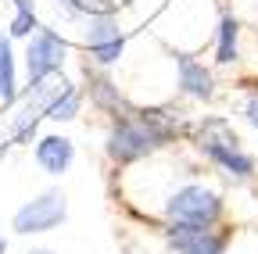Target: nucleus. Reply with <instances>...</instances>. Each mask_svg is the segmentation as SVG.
Wrapping results in <instances>:
<instances>
[{"instance_id": "obj_4", "label": "nucleus", "mask_w": 258, "mask_h": 254, "mask_svg": "<svg viewBox=\"0 0 258 254\" xmlns=\"http://www.w3.org/2000/svg\"><path fill=\"white\" fill-rule=\"evenodd\" d=\"M69 218V201H64V194L61 190H47V194H40V197H32L29 204H22L18 211H15V233H22V236H32V233H50V229H57L61 222Z\"/></svg>"}, {"instance_id": "obj_3", "label": "nucleus", "mask_w": 258, "mask_h": 254, "mask_svg": "<svg viewBox=\"0 0 258 254\" xmlns=\"http://www.w3.org/2000/svg\"><path fill=\"white\" fill-rule=\"evenodd\" d=\"M151 150H158V140L151 136V129L140 122L137 111L129 115H118L111 133H108V157L118 165H133L140 157H147Z\"/></svg>"}, {"instance_id": "obj_6", "label": "nucleus", "mask_w": 258, "mask_h": 254, "mask_svg": "<svg viewBox=\"0 0 258 254\" xmlns=\"http://www.w3.org/2000/svg\"><path fill=\"white\" fill-rule=\"evenodd\" d=\"M86 22V33H83V43L86 50L93 54L97 65H115V61L122 57V47H125V36H122V29H118V18L111 11H101V15H90L83 18Z\"/></svg>"}, {"instance_id": "obj_14", "label": "nucleus", "mask_w": 258, "mask_h": 254, "mask_svg": "<svg viewBox=\"0 0 258 254\" xmlns=\"http://www.w3.org/2000/svg\"><path fill=\"white\" fill-rule=\"evenodd\" d=\"M36 29H40V25H36V11H15L8 33H11V36H32Z\"/></svg>"}, {"instance_id": "obj_19", "label": "nucleus", "mask_w": 258, "mask_h": 254, "mask_svg": "<svg viewBox=\"0 0 258 254\" xmlns=\"http://www.w3.org/2000/svg\"><path fill=\"white\" fill-rule=\"evenodd\" d=\"M254 86H258V82H254Z\"/></svg>"}, {"instance_id": "obj_13", "label": "nucleus", "mask_w": 258, "mask_h": 254, "mask_svg": "<svg viewBox=\"0 0 258 254\" xmlns=\"http://www.w3.org/2000/svg\"><path fill=\"white\" fill-rule=\"evenodd\" d=\"M79 108H83V93L69 82L57 97L50 101V108H47V115L43 118H50V122H72L76 115H79Z\"/></svg>"}, {"instance_id": "obj_10", "label": "nucleus", "mask_w": 258, "mask_h": 254, "mask_svg": "<svg viewBox=\"0 0 258 254\" xmlns=\"http://www.w3.org/2000/svg\"><path fill=\"white\" fill-rule=\"evenodd\" d=\"M18 101V75H15V54H11V40L0 33V104H15Z\"/></svg>"}, {"instance_id": "obj_17", "label": "nucleus", "mask_w": 258, "mask_h": 254, "mask_svg": "<svg viewBox=\"0 0 258 254\" xmlns=\"http://www.w3.org/2000/svg\"><path fill=\"white\" fill-rule=\"evenodd\" d=\"M0 254H8V240L4 236H0Z\"/></svg>"}, {"instance_id": "obj_5", "label": "nucleus", "mask_w": 258, "mask_h": 254, "mask_svg": "<svg viewBox=\"0 0 258 254\" xmlns=\"http://www.w3.org/2000/svg\"><path fill=\"white\" fill-rule=\"evenodd\" d=\"M64 57H69V43H64V36H57L54 29H43V25H40L36 33L29 36V47H25V72H29V82L61 72Z\"/></svg>"}, {"instance_id": "obj_15", "label": "nucleus", "mask_w": 258, "mask_h": 254, "mask_svg": "<svg viewBox=\"0 0 258 254\" xmlns=\"http://www.w3.org/2000/svg\"><path fill=\"white\" fill-rule=\"evenodd\" d=\"M244 118L258 129V93H254V97H247V104H244Z\"/></svg>"}, {"instance_id": "obj_1", "label": "nucleus", "mask_w": 258, "mask_h": 254, "mask_svg": "<svg viewBox=\"0 0 258 254\" xmlns=\"http://www.w3.org/2000/svg\"><path fill=\"white\" fill-rule=\"evenodd\" d=\"M194 143H198L219 168H226L237 179H251L254 176V157L240 147L233 125L226 118H205L194 125Z\"/></svg>"}, {"instance_id": "obj_9", "label": "nucleus", "mask_w": 258, "mask_h": 254, "mask_svg": "<svg viewBox=\"0 0 258 254\" xmlns=\"http://www.w3.org/2000/svg\"><path fill=\"white\" fill-rule=\"evenodd\" d=\"M176 72H179V90L190 93L198 101H212L215 97V82H212V72L205 65H198L194 57H176Z\"/></svg>"}, {"instance_id": "obj_16", "label": "nucleus", "mask_w": 258, "mask_h": 254, "mask_svg": "<svg viewBox=\"0 0 258 254\" xmlns=\"http://www.w3.org/2000/svg\"><path fill=\"white\" fill-rule=\"evenodd\" d=\"M15 11H36V0H15Z\"/></svg>"}, {"instance_id": "obj_8", "label": "nucleus", "mask_w": 258, "mask_h": 254, "mask_svg": "<svg viewBox=\"0 0 258 254\" xmlns=\"http://www.w3.org/2000/svg\"><path fill=\"white\" fill-rule=\"evenodd\" d=\"M76 161V143L69 136H43L36 140V165L47 176H64Z\"/></svg>"}, {"instance_id": "obj_2", "label": "nucleus", "mask_w": 258, "mask_h": 254, "mask_svg": "<svg viewBox=\"0 0 258 254\" xmlns=\"http://www.w3.org/2000/svg\"><path fill=\"white\" fill-rule=\"evenodd\" d=\"M165 218L172 226H194V229H215L222 218V197L205 183L179 186L176 194L165 201Z\"/></svg>"}, {"instance_id": "obj_18", "label": "nucleus", "mask_w": 258, "mask_h": 254, "mask_svg": "<svg viewBox=\"0 0 258 254\" xmlns=\"http://www.w3.org/2000/svg\"><path fill=\"white\" fill-rule=\"evenodd\" d=\"M29 254H54V250H43V247H36V250H29Z\"/></svg>"}, {"instance_id": "obj_7", "label": "nucleus", "mask_w": 258, "mask_h": 254, "mask_svg": "<svg viewBox=\"0 0 258 254\" xmlns=\"http://www.w3.org/2000/svg\"><path fill=\"white\" fill-rule=\"evenodd\" d=\"M169 243L179 254H226V243H230V233L219 229H194V226H172L165 229Z\"/></svg>"}, {"instance_id": "obj_12", "label": "nucleus", "mask_w": 258, "mask_h": 254, "mask_svg": "<svg viewBox=\"0 0 258 254\" xmlns=\"http://www.w3.org/2000/svg\"><path fill=\"white\" fill-rule=\"evenodd\" d=\"M237 40H240L237 18H222V22H219V43H215V61H219V65H233V61L240 57Z\"/></svg>"}, {"instance_id": "obj_11", "label": "nucleus", "mask_w": 258, "mask_h": 254, "mask_svg": "<svg viewBox=\"0 0 258 254\" xmlns=\"http://www.w3.org/2000/svg\"><path fill=\"white\" fill-rule=\"evenodd\" d=\"M90 97H93L97 108L115 111V115H129V111H133V108L125 104V97L118 93V86H115L111 79H101V75H93V79H90Z\"/></svg>"}]
</instances>
